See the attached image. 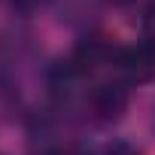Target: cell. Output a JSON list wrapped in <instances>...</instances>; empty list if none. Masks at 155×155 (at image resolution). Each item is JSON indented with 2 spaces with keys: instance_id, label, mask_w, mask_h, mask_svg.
<instances>
[{
  "instance_id": "obj_1",
  "label": "cell",
  "mask_w": 155,
  "mask_h": 155,
  "mask_svg": "<svg viewBox=\"0 0 155 155\" xmlns=\"http://www.w3.org/2000/svg\"><path fill=\"white\" fill-rule=\"evenodd\" d=\"M110 67L116 70L119 82H125V85L149 82L152 76H155V49L149 43H140V46H116Z\"/></svg>"
},
{
  "instance_id": "obj_3",
  "label": "cell",
  "mask_w": 155,
  "mask_h": 155,
  "mask_svg": "<svg viewBox=\"0 0 155 155\" xmlns=\"http://www.w3.org/2000/svg\"><path fill=\"white\" fill-rule=\"evenodd\" d=\"M143 34H146V43L155 49V6H149L143 15Z\"/></svg>"
},
{
  "instance_id": "obj_2",
  "label": "cell",
  "mask_w": 155,
  "mask_h": 155,
  "mask_svg": "<svg viewBox=\"0 0 155 155\" xmlns=\"http://www.w3.org/2000/svg\"><path fill=\"white\" fill-rule=\"evenodd\" d=\"M85 110L101 125H110V122L122 119V113L128 110V88H125V82H101V85L88 88L85 91Z\"/></svg>"
}]
</instances>
